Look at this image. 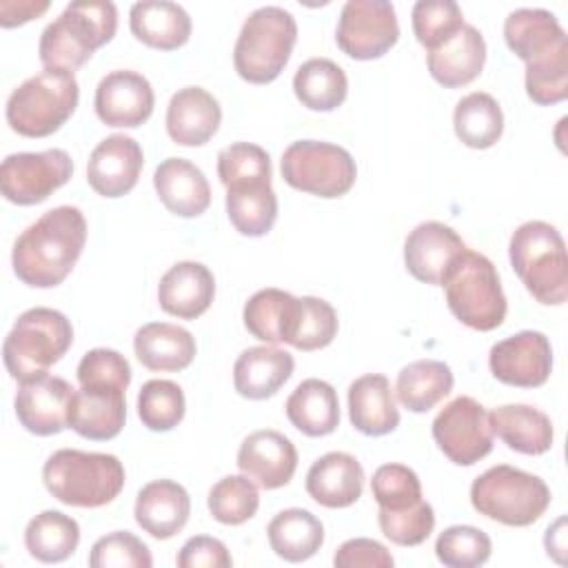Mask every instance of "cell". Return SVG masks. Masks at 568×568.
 Listing matches in <instances>:
<instances>
[{
	"label": "cell",
	"mask_w": 568,
	"mask_h": 568,
	"mask_svg": "<svg viewBox=\"0 0 568 568\" xmlns=\"http://www.w3.org/2000/svg\"><path fill=\"white\" fill-rule=\"evenodd\" d=\"M453 126L462 144L470 149H490L504 133V113L490 93L473 91L457 102Z\"/></svg>",
	"instance_id": "obj_39"
},
{
	"label": "cell",
	"mask_w": 568,
	"mask_h": 568,
	"mask_svg": "<svg viewBox=\"0 0 568 568\" xmlns=\"http://www.w3.org/2000/svg\"><path fill=\"white\" fill-rule=\"evenodd\" d=\"M473 508L504 526L535 524L550 506V488L537 475L499 464L481 473L470 486Z\"/></svg>",
	"instance_id": "obj_10"
},
{
	"label": "cell",
	"mask_w": 568,
	"mask_h": 568,
	"mask_svg": "<svg viewBox=\"0 0 568 568\" xmlns=\"http://www.w3.org/2000/svg\"><path fill=\"white\" fill-rule=\"evenodd\" d=\"M508 49L526 62V93L548 106L568 95V38L546 9H515L504 22Z\"/></svg>",
	"instance_id": "obj_2"
},
{
	"label": "cell",
	"mask_w": 568,
	"mask_h": 568,
	"mask_svg": "<svg viewBox=\"0 0 568 568\" xmlns=\"http://www.w3.org/2000/svg\"><path fill=\"white\" fill-rule=\"evenodd\" d=\"M297 100L311 111H335L348 93L344 69L328 58H311L302 62L293 75Z\"/></svg>",
	"instance_id": "obj_37"
},
{
	"label": "cell",
	"mask_w": 568,
	"mask_h": 568,
	"mask_svg": "<svg viewBox=\"0 0 568 568\" xmlns=\"http://www.w3.org/2000/svg\"><path fill=\"white\" fill-rule=\"evenodd\" d=\"M379 528L386 539L397 546H419L424 544L435 528V513L428 501H417L404 510H384L377 513Z\"/></svg>",
	"instance_id": "obj_49"
},
{
	"label": "cell",
	"mask_w": 568,
	"mask_h": 568,
	"mask_svg": "<svg viewBox=\"0 0 568 568\" xmlns=\"http://www.w3.org/2000/svg\"><path fill=\"white\" fill-rule=\"evenodd\" d=\"M215 295V277L209 266L200 262L173 264L158 284L160 308L180 320H195L204 315Z\"/></svg>",
	"instance_id": "obj_23"
},
{
	"label": "cell",
	"mask_w": 568,
	"mask_h": 568,
	"mask_svg": "<svg viewBox=\"0 0 568 568\" xmlns=\"http://www.w3.org/2000/svg\"><path fill=\"white\" fill-rule=\"evenodd\" d=\"M71 173L73 160L64 149L11 153L0 164V191L9 202L31 206L64 186Z\"/></svg>",
	"instance_id": "obj_12"
},
{
	"label": "cell",
	"mask_w": 568,
	"mask_h": 568,
	"mask_svg": "<svg viewBox=\"0 0 568 568\" xmlns=\"http://www.w3.org/2000/svg\"><path fill=\"white\" fill-rule=\"evenodd\" d=\"M217 175L229 189L246 184H271V158L251 142H233L217 153Z\"/></svg>",
	"instance_id": "obj_42"
},
{
	"label": "cell",
	"mask_w": 568,
	"mask_h": 568,
	"mask_svg": "<svg viewBox=\"0 0 568 568\" xmlns=\"http://www.w3.org/2000/svg\"><path fill=\"white\" fill-rule=\"evenodd\" d=\"M237 468L257 486L275 490L293 479L297 450L293 442L277 430H255L237 450Z\"/></svg>",
	"instance_id": "obj_21"
},
{
	"label": "cell",
	"mask_w": 568,
	"mask_h": 568,
	"mask_svg": "<svg viewBox=\"0 0 568 568\" xmlns=\"http://www.w3.org/2000/svg\"><path fill=\"white\" fill-rule=\"evenodd\" d=\"M488 366L501 384L537 388L550 377L552 346L539 331H519L490 348Z\"/></svg>",
	"instance_id": "obj_16"
},
{
	"label": "cell",
	"mask_w": 568,
	"mask_h": 568,
	"mask_svg": "<svg viewBox=\"0 0 568 568\" xmlns=\"http://www.w3.org/2000/svg\"><path fill=\"white\" fill-rule=\"evenodd\" d=\"M490 537L475 526H450L435 541L437 559L448 568H475L488 561Z\"/></svg>",
	"instance_id": "obj_45"
},
{
	"label": "cell",
	"mask_w": 568,
	"mask_h": 568,
	"mask_svg": "<svg viewBox=\"0 0 568 568\" xmlns=\"http://www.w3.org/2000/svg\"><path fill=\"white\" fill-rule=\"evenodd\" d=\"M288 422L308 437L331 435L339 426V399L324 379H304L286 399Z\"/></svg>",
	"instance_id": "obj_34"
},
{
	"label": "cell",
	"mask_w": 568,
	"mask_h": 568,
	"mask_svg": "<svg viewBox=\"0 0 568 568\" xmlns=\"http://www.w3.org/2000/svg\"><path fill=\"white\" fill-rule=\"evenodd\" d=\"M95 113L106 126L135 129L144 124L155 104L151 82L131 69L106 73L95 89Z\"/></svg>",
	"instance_id": "obj_18"
},
{
	"label": "cell",
	"mask_w": 568,
	"mask_h": 568,
	"mask_svg": "<svg viewBox=\"0 0 568 568\" xmlns=\"http://www.w3.org/2000/svg\"><path fill=\"white\" fill-rule=\"evenodd\" d=\"M295 359L275 346H251L233 364V386L246 399L275 395L293 375Z\"/></svg>",
	"instance_id": "obj_28"
},
{
	"label": "cell",
	"mask_w": 568,
	"mask_h": 568,
	"mask_svg": "<svg viewBox=\"0 0 568 568\" xmlns=\"http://www.w3.org/2000/svg\"><path fill=\"white\" fill-rule=\"evenodd\" d=\"M47 9H49L47 0H18V2L2 0L0 2V24L4 29H11V27H18V24L40 18Z\"/></svg>",
	"instance_id": "obj_52"
},
{
	"label": "cell",
	"mask_w": 568,
	"mask_h": 568,
	"mask_svg": "<svg viewBox=\"0 0 568 568\" xmlns=\"http://www.w3.org/2000/svg\"><path fill=\"white\" fill-rule=\"evenodd\" d=\"M453 371L439 359H417L397 375L395 393L410 413H428L453 390Z\"/></svg>",
	"instance_id": "obj_36"
},
{
	"label": "cell",
	"mask_w": 568,
	"mask_h": 568,
	"mask_svg": "<svg viewBox=\"0 0 568 568\" xmlns=\"http://www.w3.org/2000/svg\"><path fill=\"white\" fill-rule=\"evenodd\" d=\"M371 490L384 510H404L422 501V481L417 473L404 464L379 466L373 473Z\"/></svg>",
	"instance_id": "obj_47"
},
{
	"label": "cell",
	"mask_w": 568,
	"mask_h": 568,
	"mask_svg": "<svg viewBox=\"0 0 568 568\" xmlns=\"http://www.w3.org/2000/svg\"><path fill=\"white\" fill-rule=\"evenodd\" d=\"M142 166V146L133 138L115 133L104 138L91 151L87 182L102 197H122L138 184Z\"/></svg>",
	"instance_id": "obj_19"
},
{
	"label": "cell",
	"mask_w": 568,
	"mask_h": 568,
	"mask_svg": "<svg viewBox=\"0 0 568 568\" xmlns=\"http://www.w3.org/2000/svg\"><path fill=\"white\" fill-rule=\"evenodd\" d=\"M280 169L288 186L326 200L348 193L357 178L353 155L344 146L320 140L288 144Z\"/></svg>",
	"instance_id": "obj_11"
},
{
	"label": "cell",
	"mask_w": 568,
	"mask_h": 568,
	"mask_svg": "<svg viewBox=\"0 0 568 568\" xmlns=\"http://www.w3.org/2000/svg\"><path fill=\"white\" fill-rule=\"evenodd\" d=\"M464 248V240L450 226L433 220L422 222L404 242V264L415 280L442 286L446 273Z\"/></svg>",
	"instance_id": "obj_20"
},
{
	"label": "cell",
	"mask_w": 568,
	"mask_h": 568,
	"mask_svg": "<svg viewBox=\"0 0 568 568\" xmlns=\"http://www.w3.org/2000/svg\"><path fill=\"white\" fill-rule=\"evenodd\" d=\"M561 521H564V519H559V521H557L552 528H548V530H546V550H548V555H555L557 550H566V544H564V532L559 530Z\"/></svg>",
	"instance_id": "obj_53"
},
{
	"label": "cell",
	"mask_w": 568,
	"mask_h": 568,
	"mask_svg": "<svg viewBox=\"0 0 568 568\" xmlns=\"http://www.w3.org/2000/svg\"><path fill=\"white\" fill-rule=\"evenodd\" d=\"M87 242V220L78 206H55L29 224L16 240L11 264L18 280L33 288H53L73 271Z\"/></svg>",
	"instance_id": "obj_1"
},
{
	"label": "cell",
	"mask_w": 568,
	"mask_h": 568,
	"mask_svg": "<svg viewBox=\"0 0 568 568\" xmlns=\"http://www.w3.org/2000/svg\"><path fill=\"white\" fill-rule=\"evenodd\" d=\"M335 40L353 60L382 58L399 40L395 7L386 0H348L342 7Z\"/></svg>",
	"instance_id": "obj_15"
},
{
	"label": "cell",
	"mask_w": 568,
	"mask_h": 568,
	"mask_svg": "<svg viewBox=\"0 0 568 568\" xmlns=\"http://www.w3.org/2000/svg\"><path fill=\"white\" fill-rule=\"evenodd\" d=\"M266 535L271 550L291 564L311 559L324 544L322 521L304 508H286L277 513L271 519Z\"/></svg>",
	"instance_id": "obj_35"
},
{
	"label": "cell",
	"mask_w": 568,
	"mask_h": 568,
	"mask_svg": "<svg viewBox=\"0 0 568 568\" xmlns=\"http://www.w3.org/2000/svg\"><path fill=\"white\" fill-rule=\"evenodd\" d=\"M410 20L413 33L426 51H433L464 27V13L455 0H419Z\"/></svg>",
	"instance_id": "obj_44"
},
{
	"label": "cell",
	"mask_w": 568,
	"mask_h": 568,
	"mask_svg": "<svg viewBox=\"0 0 568 568\" xmlns=\"http://www.w3.org/2000/svg\"><path fill=\"white\" fill-rule=\"evenodd\" d=\"M78 98L80 89L71 71L42 69L13 89L7 100V122L18 135L47 138L73 115Z\"/></svg>",
	"instance_id": "obj_8"
},
{
	"label": "cell",
	"mask_w": 568,
	"mask_h": 568,
	"mask_svg": "<svg viewBox=\"0 0 568 568\" xmlns=\"http://www.w3.org/2000/svg\"><path fill=\"white\" fill-rule=\"evenodd\" d=\"M138 526L155 539L175 537L189 521L191 497L178 481H149L135 499L133 508Z\"/></svg>",
	"instance_id": "obj_24"
},
{
	"label": "cell",
	"mask_w": 568,
	"mask_h": 568,
	"mask_svg": "<svg viewBox=\"0 0 568 568\" xmlns=\"http://www.w3.org/2000/svg\"><path fill=\"white\" fill-rule=\"evenodd\" d=\"M333 564L337 568H393L395 559L379 541L355 537L337 548Z\"/></svg>",
	"instance_id": "obj_50"
},
{
	"label": "cell",
	"mask_w": 568,
	"mask_h": 568,
	"mask_svg": "<svg viewBox=\"0 0 568 568\" xmlns=\"http://www.w3.org/2000/svg\"><path fill=\"white\" fill-rule=\"evenodd\" d=\"M486 62V42L484 36L466 24L446 42L428 51L426 64L435 82L446 89H457L470 84L484 69Z\"/></svg>",
	"instance_id": "obj_27"
},
{
	"label": "cell",
	"mask_w": 568,
	"mask_h": 568,
	"mask_svg": "<svg viewBox=\"0 0 568 568\" xmlns=\"http://www.w3.org/2000/svg\"><path fill=\"white\" fill-rule=\"evenodd\" d=\"M69 408V428L91 442H106L120 435L126 419L124 393L131 379L122 377H84L78 379Z\"/></svg>",
	"instance_id": "obj_14"
},
{
	"label": "cell",
	"mask_w": 568,
	"mask_h": 568,
	"mask_svg": "<svg viewBox=\"0 0 568 568\" xmlns=\"http://www.w3.org/2000/svg\"><path fill=\"white\" fill-rule=\"evenodd\" d=\"M433 439L453 464H477L493 450V430L486 408L468 395L455 397L433 419Z\"/></svg>",
	"instance_id": "obj_13"
},
{
	"label": "cell",
	"mask_w": 568,
	"mask_h": 568,
	"mask_svg": "<svg viewBox=\"0 0 568 568\" xmlns=\"http://www.w3.org/2000/svg\"><path fill=\"white\" fill-rule=\"evenodd\" d=\"M508 255L526 291L546 306H559L568 297V257L561 233L541 220L517 226Z\"/></svg>",
	"instance_id": "obj_5"
},
{
	"label": "cell",
	"mask_w": 568,
	"mask_h": 568,
	"mask_svg": "<svg viewBox=\"0 0 568 568\" xmlns=\"http://www.w3.org/2000/svg\"><path fill=\"white\" fill-rule=\"evenodd\" d=\"M175 564L180 568H229L233 559L220 539L195 535L180 548Z\"/></svg>",
	"instance_id": "obj_51"
},
{
	"label": "cell",
	"mask_w": 568,
	"mask_h": 568,
	"mask_svg": "<svg viewBox=\"0 0 568 568\" xmlns=\"http://www.w3.org/2000/svg\"><path fill=\"white\" fill-rule=\"evenodd\" d=\"M300 315V297L280 291L262 288L248 297L244 304V326L246 331L266 344L286 342L291 344L295 324Z\"/></svg>",
	"instance_id": "obj_33"
},
{
	"label": "cell",
	"mask_w": 568,
	"mask_h": 568,
	"mask_svg": "<svg viewBox=\"0 0 568 568\" xmlns=\"http://www.w3.org/2000/svg\"><path fill=\"white\" fill-rule=\"evenodd\" d=\"M364 468L348 453H326L306 473V493L326 508H346L362 497Z\"/></svg>",
	"instance_id": "obj_26"
},
{
	"label": "cell",
	"mask_w": 568,
	"mask_h": 568,
	"mask_svg": "<svg viewBox=\"0 0 568 568\" xmlns=\"http://www.w3.org/2000/svg\"><path fill=\"white\" fill-rule=\"evenodd\" d=\"M78 544V521L60 510H42L24 528V546L29 555L42 564H60L69 559Z\"/></svg>",
	"instance_id": "obj_38"
},
{
	"label": "cell",
	"mask_w": 568,
	"mask_h": 568,
	"mask_svg": "<svg viewBox=\"0 0 568 568\" xmlns=\"http://www.w3.org/2000/svg\"><path fill=\"white\" fill-rule=\"evenodd\" d=\"M73 393L75 388L55 375H40L22 382L13 399L16 417L33 435H58L69 428Z\"/></svg>",
	"instance_id": "obj_17"
},
{
	"label": "cell",
	"mask_w": 568,
	"mask_h": 568,
	"mask_svg": "<svg viewBox=\"0 0 568 568\" xmlns=\"http://www.w3.org/2000/svg\"><path fill=\"white\" fill-rule=\"evenodd\" d=\"M73 344V326L64 313L47 306L24 311L2 344L7 373L16 382H29L62 359Z\"/></svg>",
	"instance_id": "obj_6"
},
{
	"label": "cell",
	"mask_w": 568,
	"mask_h": 568,
	"mask_svg": "<svg viewBox=\"0 0 568 568\" xmlns=\"http://www.w3.org/2000/svg\"><path fill=\"white\" fill-rule=\"evenodd\" d=\"M118 29V9L113 2H71L44 27L38 44L44 69L75 71L100 47H104Z\"/></svg>",
	"instance_id": "obj_4"
},
{
	"label": "cell",
	"mask_w": 568,
	"mask_h": 568,
	"mask_svg": "<svg viewBox=\"0 0 568 568\" xmlns=\"http://www.w3.org/2000/svg\"><path fill=\"white\" fill-rule=\"evenodd\" d=\"M337 335V313L322 297H300V315L291 346L297 351H320Z\"/></svg>",
	"instance_id": "obj_46"
},
{
	"label": "cell",
	"mask_w": 568,
	"mask_h": 568,
	"mask_svg": "<svg viewBox=\"0 0 568 568\" xmlns=\"http://www.w3.org/2000/svg\"><path fill=\"white\" fill-rule=\"evenodd\" d=\"M91 568H151L153 557L149 546L133 532L115 530L100 537L89 552Z\"/></svg>",
	"instance_id": "obj_48"
},
{
	"label": "cell",
	"mask_w": 568,
	"mask_h": 568,
	"mask_svg": "<svg viewBox=\"0 0 568 568\" xmlns=\"http://www.w3.org/2000/svg\"><path fill=\"white\" fill-rule=\"evenodd\" d=\"M226 215L246 237L266 235L277 220V197L271 184H246L226 191Z\"/></svg>",
	"instance_id": "obj_40"
},
{
	"label": "cell",
	"mask_w": 568,
	"mask_h": 568,
	"mask_svg": "<svg viewBox=\"0 0 568 568\" xmlns=\"http://www.w3.org/2000/svg\"><path fill=\"white\" fill-rule=\"evenodd\" d=\"M348 417L355 430L379 437L399 426V410L386 375L368 373L348 386Z\"/></svg>",
	"instance_id": "obj_29"
},
{
	"label": "cell",
	"mask_w": 568,
	"mask_h": 568,
	"mask_svg": "<svg viewBox=\"0 0 568 568\" xmlns=\"http://www.w3.org/2000/svg\"><path fill=\"white\" fill-rule=\"evenodd\" d=\"M450 313L475 331H495L506 320V295L495 264L470 248H464L442 282Z\"/></svg>",
	"instance_id": "obj_7"
},
{
	"label": "cell",
	"mask_w": 568,
	"mask_h": 568,
	"mask_svg": "<svg viewBox=\"0 0 568 568\" xmlns=\"http://www.w3.org/2000/svg\"><path fill=\"white\" fill-rule=\"evenodd\" d=\"M297 40L295 18L282 7H260L242 24L233 64L251 84L273 82L286 67Z\"/></svg>",
	"instance_id": "obj_9"
},
{
	"label": "cell",
	"mask_w": 568,
	"mask_h": 568,
	"mask_svg": "<svg viewBox=\"0 0 568 568\" xmlns=\"http://www.w3.org/2000/svg\"><path fill=\"white\" fill-rule=\"evenodd\" d=\"M131 33L146 47L173 51L191 38L189 13L169 0H142L129 11Z\"/></svg>",
	"instance_id": "obj_31"
},
{
	"label": "cell",
	"mask_w": 568,
	"mask_h": 568,
	"mask_svg": "<svg viewBox=\"0 0 568 568\" xmlns=\"http://www.w3.org/2000/svg\"><path fill=\"white\" fill-rule=\"evenodd\" d=\"M184 393L171 379H149L138 395V417L149 430H171L184 417Z\"/></svg>",
	"instance_id": "obj_43"
},
{
	"label": "cell",
	"mask_w": 568,
	"mask_h": 568,
	"mask_svg": "<svg viewBox=\"0 0 568 568\" xmlns=\"http://www.w3.org/2000/svg\"><path fill=\"white\" fill-rule=\"evenodd\" d=\"M260 508V493L246 475H226L209 490V510L224 526L248 521Z\"/></svg>",
	"instance_id": "obj_41"
},
{
	"label": "cell",
	"mask_w": 568,
	"mask_h": 568,
	"mask_svg": "<svg viewBox=\"0 0 568 568\" xmlns=\"http://www.w3.org/2000/svg\"><path fill=\"white\" fill-rule=\"evenodd\" d=\"M42 481L67 506L100 508L111 504L124 488V466L109 453L60 448L44 462Z\"/></svg>",
	"instance_id": "obj_3"
},
{
	"label": "cell",
	"mask_w": 568,
	"mask_h": 568,
	"mask_svg": "<svg viewBox=\"0 0 568 568\" xmlns=\"http://www.w3.org/2000/svg\"><path fill=\"white\" fill-rule=\"evenodd\" d=\"M490 430L510 450L521 455H544L552 446V422L528 404H504L488 415Z\"/></svg>",
	"instance_id": "obj_32"
},
{
	"label": "cell",
	"mask_w": 568,
	"mask_h": 568,
	"mask_svg": "<svg viewBox=\"0 0 568 568\" xmlns=\"http://www.w3.org/2000/svg\"><path fill=\"white\" fill-rule=\"evenodd\" d=\"M220 102L202 87H184L175 91L166 106L169 138L180 146H202L220 129Z\"/></svg>",
	"instance_id": "obj_22"
},
{
	"label": "cell",
	"mask_w": 568,
	"mask_h": 568,
	"mask_svg": "<svg viewBox=\"0 0 568 568\" xmlns=\"http://www.w3.org/2000/svg\"><path fill=\"white\" fill-rule=\"evenodd\" d=\"M153 186L160 202L180 217H197L211 204L206 175L184 158H166L153 173Z\"/></svg>",
	"instance_id": "obj_25"
},
{
	"label": "cell",
	"mask_w": 568,
	"mask_h": 568,
	"mask_svg": "<svg viewBox=\"0 0 568 568\" xmlns=\"http://www.w3.org/2000/svg\"><path fill=\"white\" fill-rule=\"evenodd\" d=\"M135 357L140 364L155 373L184 371L195 357V337L169 322H151L135 331Z\"/></svg>",
	"instance_id": "obj_30"
}]
</instances>
